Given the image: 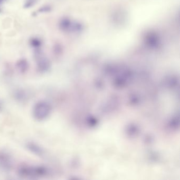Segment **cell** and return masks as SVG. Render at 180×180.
Returning a JSON list of instances; mask_svg holds the SVG:
<instances>
[{"label": "cell", "instance_id": "1", "mask_svg": "<svg viewBox=\"0 0 180 180\" xmlns=\"http://www.w3.org/2000/svg\"><path fill=\"white\" fill-rule=\"evenodd\" d=\"M19 176L26 178H43L49 175L50 171L48 168L42 166H22L18 170Z\"/></svg>", "mask_w": 180, "mask_h": 180}, {"label": "cell", "instance_id": "7", "mask_svg": "<svg viewBox=\"0 0 180 180\" xmlns=\"http://www.w3.org/2000/svg\"><path fill=\"white\" fill-rule=\"evenodd\" d=\"M15 99L19 102H25L27 99V95L25 91L23 89H17L14 95Z\"/></svg>", "mask_w": 180, "mask_h": 180}, {"label": "cell", "instance_id": "5", "mask_svg": "<svg viewBox=\"0 0 180 180\" xmlns=\"http://www.w3.org/2000/svg\"><path fill=\"white\" fill-rule=\"evenodd\" d=\"M0 166L4 170H10L12 166V159L8 153L0 152Z\"/></svg>", "mask_w": 180, "mask_h": 180}, {"label": "cell", "instance_id": "9", "mask_svg": "<svg viewBox=\"0 0 180 180\" xmlns=\"http://www.w3.org/2000/svg\"><path fill=\"white\" fill-rule=\"evenodd\" d=\"M52 10V8L49 5H46L41 7L39 8L38 12L39 13H48L50 12Z\"/></svg>", "mask_w": 180, "mask_h": 180}, {"label": "cell", "instance_id": "4", "mask_svg": "<svg viewBox=\"0 0 180 180\" xmlns=\"http://www.w3.org/2000/svg\"><path fill=\"white\" fill-rule=\"evenodd\" d=\"M26 147L34 155L39 157H43L45 155V151L39 145L33 142H29L26 144Z\"/></svg>", "mask_w": 180, "mask_h": 180}, {"label": "cell", "instance_id": "6", "mask_svg": "<svg viewBox=\"0 0 180 180\" xmlns=\"http://www.w3.org/2000/svg\"><path fill=\"white\" fill-rule=\"evenodd\" d=\"M29 65L27 61L25 59H21L17 61L16 68L21 73H25L29 69Z\"/></svg>", "mask_w": 180, "mask_h": 180}, {"label": "cell", "instance_id": "12", "mask_svg": "<svg viewBox=\"0 0 180 180\" xmlns=\"http://www.w3.org/2000/svg\"><path fill=\"white\" fill-rule=\"evenodd\" d=\"M5 0H0V4H2L3 2H4Z\"/></svg>", "mask_w": 180, "mask_h": 180}, {"label": "cell", "instance_id": "3", "mask_svg": "<svg viewBox=\"0 0 180 180\" xmlns=\"http://www.w3.org/2000/svg\"><path fill=\"white\" fill-rule=\"evenodd\" d=\"M34 57L37 63V69L40 73H46L50 68V63L48 58L43 56L40 49L34 50Z\"/></svg>", "mask_w": 180, "mask_h": 180}, {"label": "cell", "instance_id": "8", "mask_svg": "<svg viewBox=\"0 0 180 180\" xmlns=\"http://www.w3.org/2000/svg\"><path fill=\"white\" fill-rule=\"evenodd\" d=\"M29 43L31 47L34 49V50H39L42 45L41 40L37 37L31 38L30 39Z\"/></svg>", "mask_w": 180, "mask_h": 180}, {"label": "cell", "instance_id": "10", "mask_svg": "<svg viewBox=\"0 0 180 180\" xmlns=\"http://www.w3.org/2000/svg\"><path fill=\"white\" fill-rule=\"evenodd\" d=\"M37 0H26L24 4V8H31L36 4Z\"/></svg>", "mask_w": 180, "mask_h": 180}, {"label": "cell", "instance_id": "13", "mask_svg": "<svg viewBox=\"0 0 180 180\" xmlns=\"http://www.w3.org/2000/svg\"><path fill=\"white\" fill-rule=\"evenodd\" d=\"M0 11H1V10H0Z\"/></svg>", "mask_w": 180, "mask_h": 180}, {"label": "cell", "instance_id": "11", "mask_svg": "<svg viewBox=\"0 0 180 180\" xmlns=\"http://www.w3.org/2000/svg\"><path fill=\"white\" fill-rule=\"evenodd\" d=\"M60 47L59 46L58 44L55 45L53 47V51L55 53V54H58L60 52Z\"/></svg>", "mask_w": 180, "mask_h": 180}, {"label": "cell", "instance_id": "2", "mask_svg": "<svg viewBox=\"0 0 180 180\" xmlns=\"http://www.w3.org/2000/svg\"><path fill=\"white\" fill-rule=\"evenodd\" d=\"M52 107L48 101H40L34 105L32 115L38 121H43L49 117L51 113Z\"/></svg>", "mask_w": 180, "mask_h": 180}]
</instances>
